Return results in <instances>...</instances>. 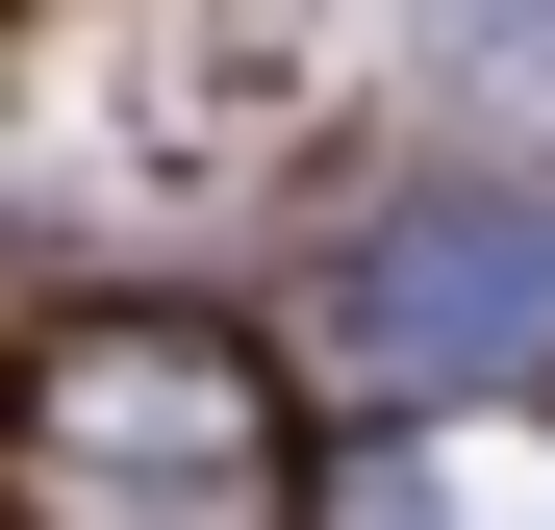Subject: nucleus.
<instances>
[{
  "label": "nucleus",
  "mask_w": 555,
  "mask_h": 530,
  "mask_svg": "<svg viewBox=\"0 0 555 530\" xmlns=\"http://www.w3.org/2000/svg\"><path fill=\"white\" fill-rule=\"evenodd\" d=\"M26 480H51V530H253L278 505V379L203 303H76L26 353Z\"/></svg>",
  "instance_id": "obj_1"
},
{
  "label": "nucleus",
  "mask_w": 555,
  "mask_h": 530,
  "mask_svg": "<svg viewBox=\"0 0 555 530\" xmlns=\"http://www.w3.org/2000/svg\"><path fill=\"white\" fill-rule=\"evenodd\" d=\"M353 530H555V429H404L353 480Z\"/></svg>",
  "instance_id": "obj_3"
},
{
  "label": "nucleus",
  "mask_w": 555,
  "mask_h": 530,
  "mask_svg": "<svg viewBox=\"0 0 555 530\" xmlns=\"http://www.w3.org/2000/svg\"><path fill=\"white\" fill-rule=\"evenodd\" d=\"M353 353L379 379H530L555 353V203L530 177H429L353 228Z\"/></svg>",
  "instance_id": "obj_2"
},
{
  "label": "nucleus",
  "mask_w": 555,
  "mask_h": 530,
  "mask_svg": "<svg viewBox=\"0 0 555 530\" xmlns=\"http://www.w3.org/2000/svg\"><path fill=\"white\" fill-rule=\"evenodd\" d=\"M454 26H480V51H530V76H555V0H454Z\"/></svg>",
  "instance_id": "obj_4"
}]
</instances>
